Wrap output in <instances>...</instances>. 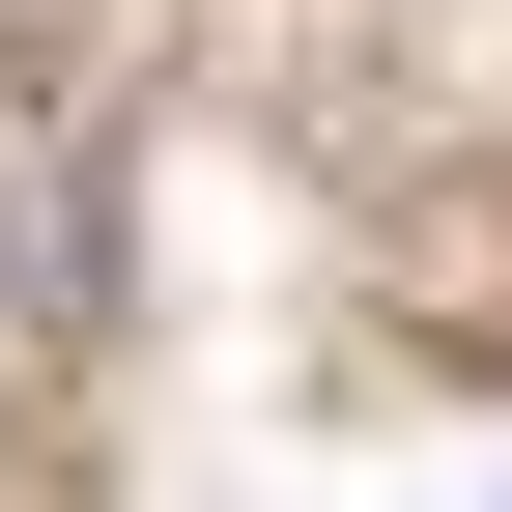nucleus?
Segmentation results:
<instances>
[{
	"mask_svg": "<svg viewBox=\"0 0 512 512\" xmlns=\"http://www.w3.org/2000/svg\"><path fill=\"white\" fill-rule=\"evenodd\" d=\"M86 285H114V228H86V114L0 86V342H86Z\"/></svg>",
	"mask_w": 512,
	"mask_h": 512,
	"instance_id": "nucleus-1",
	"label": "nucleus"
}]
</instances>
